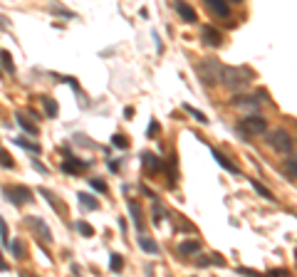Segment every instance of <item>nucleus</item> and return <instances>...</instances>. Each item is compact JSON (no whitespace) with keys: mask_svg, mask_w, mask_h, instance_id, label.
Returning <instances> with one entry per match:
<instances>
[{"mask_svg":"<svg viewBox=\"0 0 297 277\" xmlns=\"http://www.w3.org/2000/svg\"><path fill=\"white\" fill-rule=\"evenodd\" d=\"M235 131L240 134V139L263 136V134H268V119L253 111V114H248V116H243V119H240L238 127H235Z\"/></svg>","mask_w":297,"mask_h":277,"instance_id":"f257e3e1","label":"nucleus"},{"mask_svg":"<svg viewBox=\"0 0 297 277\" xmlns=\"http://www.w3.org/2000/svg\"><path fill=\"white\" fill-rule=\"evenodd\" d=\"M220 82L228 89H243V87H248V82H253V69H248V67H223Z\"/></svg>","mask_w":297,"mask_h":277,"instance_id":"f03ea898","label":"nucleus"},{"mask_svg":"<svg viewBox=\"0 0 297 277\" xmlns=\"http://www.w3.org/2000/svg\"><path fill=\"white\" fill-rule=\"evenodd\" d=\"M265 141H268V146H270L273 151H277V153H282V156L295 153V139H292V134H290L287 129H275V131H270V134L265 136Z\"/></svg>","mask_w":297,"mask_h":277,"instance_id":"7ed1b4c3","label":"nucleus"},{"mask_svg":"<svg viewBox=\"0 0 297 277\" xmlns=\"http://www.w3.org/2000/svg\"><path fill=\"white\" fill-rule=\"evenodd\" d=\"M220 62L215 60V57H206V60H201L198 64H196V72H198V77H201V82L206 85V87H213L218 79H220Z\"/></svg>","mask_w":297,"mask_h":277,"instance_id":"20e7f679","label":"nucleus"},{"mask_svg":"<svg viewBox=\"0 0 297 277\" xmlns=\"http://www.w3.org/2000/svg\"><path fill=\"white\" fill-rule=\"evenodd\" d=\"M5 198L13 203V206H25V203H30L32 201V191L27 188V186H5Z\"/></svg>","mask_w":297,"mask_h":277,"instance_id":"39448f33","label":"nucleus"},{"mask_svg":"<svg viewBox=\"0 0 297 277\" xmlns=\"http://www.w3.org/2000/svg\"><path fill=\"white\" fill-rule=\"evenodd\" d=\"M25 225H27V228H32V230H35V235L40 237V240L52 243V230H50V225H47L42 218H35V215H30V218H25Z\"/></svg>","mask_w":297,"mask_h":277,"instance_id":"423d86ee","label":"nucleus"},{"mask_svg":"<svg viewBox=\"0 0 297 277\" xmlns=\"http://www.w3.org/2000/svg\"><path fill=\"white\" fill-rule=\"evenodd\" d=\"M203 5L208 8L211 15H215L220 20H228L231 18V3H228V0H203Z\"/></svg>","mask_w":297,"mask_h":277,"instance_id":"0eeeda50","label":"nucleus"},{"mask_svg":"<svg viewBox=\"0 0 297 277\" xmlns=\"http://www.w3.org/2000/svg\"><path fill=\"white\" fill-rule=\"evenodd\" d=\"M87 169H89V164H87V161H80V158L72 156V153L62 161V171L69 173V176H80V173H85Z\"/></svg>","mask_w":297,"mask_h":277,"instance_id":"6e6552de","label":"nucleus"},{"mask_svg":"<svg viewBox=\"0 0 297 277\" xmlns=\"http://www.w3.org/2000/svg\"><path fill=\"white\" fill-rule=\"evenodd\" d=\"M211 153H213L215 164H218L223 171H228L231 176H240V169H238V166H235V164H233V161H231V158H228L226 153H223V151H218V149H213V146H211Z\"/></svg>","mask_w":297,"mask_h":277,"instance_id":"1a4fd4ad","label":"nucleus"},{"mask_svg":"<svg viewBox=\"0 0 297 277\" xmlns=\"http://www.w3.org/2000/svg\"><path fill=\"white\" fill-rule=\"evenodd\" d=\"M201 35H203V45H206V47H213V50H215V47L223 45V32L215 30L213 25H206Z\"/></svg>","mask_w":297,"mask_h":277,"instance_id":"9d476101","label":"nucleus"},{"mask_svg":"<svg viewBox=\"0 0 297 277\" xmlns=\"http://www.w3.org/2000/svg\"><path fill=\"white\" fill-rule=\"evenodd\" d=\"M173 8H176V13H178V18H181L183 22H196V20H198L196 10H193L189 3H186V0H176Z\"/></svg>","mask_w":297,"mask_h":277,"instance_id":"9b49d317","label":"nucleus"},{"mask_svg":"<svg viewBox=\"0 0 297 277\" xmlns=\"http://www.w3.org/2000/svg\"><path fill=\"white\" fill-rule=\"evenodd\" d=\"M127 206H129V213H131V220H134V225H136V230L139 233H144V213H141V206H139V201H127Z\"/></svg>","mask_w":297,"mask_h":277,"instance_id":"f8f14e48","label":"nucleus"},{"mask_svg":"<svg viewBox=\"0 0 297 277\" xmlns=\"http://www.w3.org/2000/svg\"><path fill=\"white\" fill-rule=\"evenodd\" d=\"M141 164L151 171V173H156V171H164V164H161V158L156 156V153H148V151H144L141 153Z\"/></svg>","mask_w":297,"mask_h":277,"instance_id":"ddd939ff","label":"nucleus"},{"mask_svg":"<svg viewBox=\"0 0 297 277\" xmlns=\"http://www.w3.org/2000/svg\"><path fill=\"white\" fill-rule=\"evenodd\" d=\"M231 102H233V107H250V109H257V104H260V99L253 94H235Z\"/></svg>","mask_w":297,"mask_h":277,"instance_id":"4468645a","label":"nucleus"},{"mask_svg":"<svg viewBox=\"0 0 297 277\" xmlns=\"http://www.w3.org/2000/svg\"><path fill=\"white\" fill-rule=\"evenodd\" d=\"M139 248L144 253H151V255H159V243L154 237H146V235H139Z\"/></svg>","mask_w":297,"mask_h":277,"instance_id":"2eb2a0df","label":"nucleus"},{"mask_svg":"<svg viewBox=\"0 0 297 277\" xmlns=\"http://www.w3.org/2000/svg\"><path fill=\"white\" fill-rule=\"evenodd\" d=\"M250 186H253V188L257 191V195H260V198H265V201H270V203H275V201H277V198L273 195V191H270V188H265V186L260 183V181L250 178Z\"/></svg>","mask_w":297,"mask_h":277,"instance_id":"dca6fc26","label":"nucleus"},{"mask_svg":"<svg viewBox=\"0 0 297 277\" xmlns=\"http://www.w3.org/2000/svg\"><path fill=\"white\" fill-rule=\"evenodd\" d=\"M285 176L290 181H297V153H290L285 161Z\"/></svg>","mask_w":297,"mask_h":277,"instance_id":"f3484780","label":"nucleus"},{"mask_svg":"<svg viewBox=\"0 0 297 277\" xmlns=\"http://www.w3.org/2000/svg\"><path fill=\"white\" fill-rule=\"evenodd\" d=\"M178 253L181 255H196V253H201V243L198 240H183L178 245Z\"/></svg>","mask_w":297,"mask_h":277,"instance_id":"a211bd4d","label":"nucleus"},{"mask_svg":"<svg viewBox=\"0 0 297 277\" xmlns=\"http://www.w3.org/2000/svg\"><path fill=\"white\" fill-rule=\"evenodd\" d=\"M77 198H80V203H82L85 208H89V211H97V208H99V201H97L92 193H77Z\"/></svg>","mask_w":297,"mask_h":277,"instance_id":"6ab92c4d","label":"nucleus"},{"mask_svg":"<svg viewBox=\"0 0 297 277\" xmlns=\"http://www.w3.org/2000/svg\"><path fill=\"white\" fill-rule=\"evenodd\" d=\"M183 111L189 114V116H193L196 122H201V124H208V116H206L201 109H196V107H191V104H183Z\"/></svg>","mask_w":297,"mask_h":277,"instance_id":"aec40b11","label":"nucleus"},{"mask_svg":"<svg viewBox=\"0 0 297 277\" xmlns=\"http://www.w3.org/2000/svg\"><path fill=\"white\" fill-rule=\"evenodd\" d=\"M15 119H18V124L22 127V131H27V134H32V136H37V127H35L32 122H27V119H25L22 114H15Z\"/></svg>","mask_w":297,"mask_h":277,"instance_id":"412c9836","label":"nucleus"},{"mask_svg":"<svg viewBox=\"0 0 297 277\" xmlns=\"http://www.w3.org/2000/svg\"><path fill=\"white\" fill-rule=\"evenodd\" d=\"M42 104H45V111H47V116H50V119H55V116H57V111H60L57 102H55V99H50V97H42Z\"/></svg>","mask_w":297,"mask_h":277,"instance_id":"4be33fe9","label":"nucleus"},{"mask_svg":"<svg viewBox=\"0 0 297 277\" xmlns=\"http://www.w3.org/2000/svg\"><path fill=\"white\" fill-rule=\"evenodd\" d=\"M10 250H13V257L15 260H22L25 257V248H22V243L20 240H10V245H8Z\"/></svg>","mask_w":297,"mask_h":277,"instance_id":"5701e85b","label":"nucleus"},{"mask_svg":"<svg viewBox=\"0 0 297 277\" xmlns=\"http://www.w3.org/2000/svg\"><path fill=\"white\" fill-rule=\"evenodd\" d=\"M161 134V124L156 122V119H151V122H148V127H146V136L148 139H156Z\"/></svg>","mask_w":297,"mask_h":277,"instance_id":"b1692460","label":"nucleus"},{"mask_svg":"<svg viewBox=\"0 0 297 277\" xmlns=\"http://www.w3.org/2000/svg\"><path fill=\"white\" fill-rule=\"evenodd\" d=\"M15 144H18V146H22V149H27V151H32V153H40V151H42V149H40V144L27 141V139H15Z\"/></svg>","mask_w":297,"mask_h":277,"instance_id":"393cba45","label":"nucleus"},{"mask_svg":"<svg viewBox=\"0 0 297 277\" xmlns=\"http://www.w3.org/2000/svg\"><path fill=\"white\" fill-rule=\"evenodd\" d=\"M109 267H111V272H122V267H124V257L114 253V255L109 257Z\"/></svg>","mask_w":297,"mask_h":277,"instance_id":"a878e982","label":"nucleus"},{"mask_svg":"<svg viewBox=\"0 0 297 277\" xmlns=\"http://www.w3.org/2000/svg\"><path fill=\"white\" fill-rule=\"evenodd\" d=\"M0 62H3V67H5L8 72H15V64H13V55H10L8 50H3V52H0Z\"/></svg>","mask_w":297,"mask_h":277,"instance_id":"bb28decb","label":"nucleus"},{"mask_svg":"<svg viewBox=\"0 0 297 277\" xmlns=\"http://www.w3.org/2000/svg\"><path fill=\"white\" fill-rule=\"evenodd\" d=\"M74 228H77V230H80L85 237H92V235H94V228H92L87 220H77V225H74Z\"/></svg>","mask_w":297,"mask_h":277,"instance_id":"cd10ccee","label":"nucleus"},{"mask_svg":"<svg viewBox=\"0 0 297 277\" xmlns=\"http://www.w3.org/2000/svg\"><path fill=\"white\" fill-rule=\"evenodd\" d=\"M0 243H3L5 248L10 245V235H8V225H5V220H3V215H0Z\"/></svg>","mask_w":297,"mask_h":277,"instance_id":"c85d7f7f","label":"nucleus"},{"mask_svg":"<svg viewBox=\"0 0 297 277\" xmlns=\"http://www.w3.org/2000/svg\"><path fill=\"white\" fill-rule=\"evenodd\" d=\"M40 193H42V195H45V201H47V203H50V206H52V208H55V211H60V213H62V206H60V203H57V201H55V195H52V193H50V191H47V188H40Z\"/></svg>","mask_w":297,"mask_h":277,"instance_id":"c756f323","label":"nucleus"},{"mask_svg":"<svg viewBox=\"0 0 297 277\" xmlns=\"http://www.w3.org/2000/svg\"><path fill=\"white\" fill-rule=\"evenodd\" d=\"M0 166H3V169H13V166H15V161H13V158H10L3 149H0Z\"/></svg>","mask_w":297,"mask_h":277,"instance_id":"7c9ffc66","label":"nucleus"},{"mask_svg":"<svg viewBox=\"0 0 297 277\" xmlns=\"http://www.w3.org/2000/svg\"><path fill=\"white\" fill-rule=\"evenodd\" d=\"M111 144H114L117 149H127V146H129V141H127L122 134H114V136H111Z\"/></svg>","mask_w":297,"mask_h":277,"instance_id":"2f4dec72","label":"nucleus"},{"mask_svg":"<svg viewBox=\"0 0 297 277\" xmlns=\"http://www.w3.org/2000/svg\"><path fill=\"white\" fill-rule=\"evenodd\" d=\"M89 186H92L94 191H99V193H106V183L99 181V178H89Z\"/></svg>","mask_w":297,"mask_h":277,"instance_id":"473e14b6","label":"nucleus"},{"mask_svg":"<svg viewBox=\"0 0 297 277\" xmlns=\"http://www.w3.org/2000/svg\"><path fill=\"white\" fill-rule=\"evenodd\" d=\"M161 220H164V208H161V203H156V206H154V223L159 225Z\"/></svg>","mask_w":297,"mask_h":277,"instance_id":"72a5a7b5","label":"nucleus"},{"mask_svg":"<svg viewBox=\"0 0 297 277\" xmlns=\"http://www.w3.org/2000/svg\"><path fill=\"white\" fill-rule=\"evenodd\" d=\"M238 272H240V275H253V277H257V275H260V272H257V270H253V267H238Z\"/></svg>","mask_w":297,"mask_h":277,"instance_id":"f704fd0d","label":"nucleus"},{"mask_svg":"<svg viewBox=\"0 0 297 277\" xmlns=\"http://www.w3.org/2000/svg\"><path fill=\"white\" fill-rule=\"evenodd\" d=\"M32 166H35L37 171H40V173H47V169H45V166H42L40 161H37V158H35V156H32Z\"/></svg>","mask_w":297,"mask_h":277,"instance_id":"c9c22d12","label":"nucleus"},{"mask_svg":"<svg viewBox=\"0 0 297 277\" xmlns=\"http://www.w3.org/2000/svg\"><path fill=\"white\" fill-rule=\"evenodd\" d=\"M255 97H257V99H260V102H265V99H268V97H270V94H268V92H265V89H257V94H255Z\"/></svg>","mask_w":297,"mask_h":277,"instance_id":"e433bc0d","label":"nucleus"},{"mask_svg":"<svg viewBox=\"0 0 297 277\" xmlns=\"http://www.w3.org/2000/svg\"><path fill=\"white\" fill-rule=\"evenodd\" d=\"M211 262H213V265H226V262H223V257H218V253H213Z\"/></svg>","mask_w":297,"mask_h":277,"instance_id":"4c0bfd02","label":"nucleus"},{"mask_svg":"<svg viewBox=\"0 0 297 277\" xmlns=\"http://www.w3.org/2000/svg\"><path fill=\"white\" fill-rule=\"evenodd\" d=\"M268 275H287V270H282V267H277V270H268Z\"/></svg>","mask_w":297,"mask_h":277,"instance_id":"58836bf2","label":"nucleus"},{"mask_svg":"<svg viewBox=\"0 0 297 277\" xmlns=\"http://www.w3.org/2000/svg\"><path fill=\"white\" fill-rule=\"evenodd\" d=\"M131 116H134V109L127 107V109H124V119H131Z\"/></svg>","mask_w":297,"mask_h":277,"instance_id":"ea45409f","label":"nucleus"},{"mask_svg":"<svg viewBox=\"0 0 297 277\" xmlns=\"http://www.w3.org/2000/svg\"><path fill=\"white\" fill-rule=\"evenodd\" d=\"M0 270H8V265H5V260H3V255H0Z\"/></svg>","mask_w":297,"mask_h":277,"instance_id":"a19ab883","label":"nucleus"},{"mask_svg":"<svg viewBox=\"0 0 297 277\" xmlns=\"http://www.w3.org/2000/svg\"><path fill=\"white\" fill-rule=\"evenodd\" d=\"M0 27H8V20H0Z\"/></svg>","mask_w":297,"mask_h":277,"instance_id":"79ce46f5","label":"nucleus"},{"mask_svg":"<svg viewBox=\"0 0 297 277\" xmlns=\"http://www.w3.org/2000/svg\"><path fill=\"white\" fill-rule=\"evenodd\" d=\"M228 3H235L238 5V3H243V0H228Z\"/></svg>","mask_w":297,"mask_h":277,"instance_id":"37998d69","label":"nucleus"},{"mask_svg":"<svg viewBox=\"0 0 297 277\" xmlns=\"http://www.w3.org/2000/svg\"><path fill=\"white\" fill-rule=\"evenodd\" d=\"M0 77H3V72H0Z\"/></svg>","mask_w":297,"mask_h":277,"instance_id":"c03bdc74","label":"nucleus"}]
</instances>
